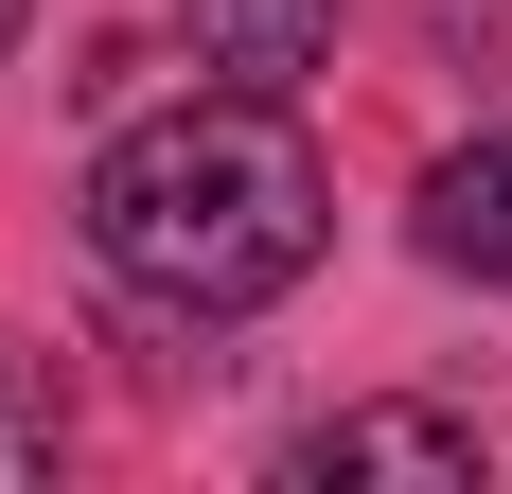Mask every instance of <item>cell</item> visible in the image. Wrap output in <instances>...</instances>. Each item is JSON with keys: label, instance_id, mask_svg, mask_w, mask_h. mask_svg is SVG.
<instances>
[{"label": "cell", "instance_id": "7a4b0ae2", "mask_svg": "<svg viewBox=\"0 0 512 494\" xmlns=\"http://www.w3.org/2000/svg\"><path fill=\"white\" fill-rule=\"evenodd\" d=\"M283 477L301 494H336V477H442V494H477V424L460 406H336V424L283 442Z\"/></svg>", "mask_w": 512, "mask_h": 494}, {"label": "cell", "instance_id": "5b68a950", "mask_svg": "<svg viewBox=\"0 0 512 494\" xmlns=\"http://www.w3.org/2000/svg\"><path fill=\"white\" fill-rule=\"evenodd\" d=\"M0 477H53V371L0 336Z\"/></svg>", "mask_w": 512, "mask_h": 494}, {"label": "cell", "instance_id": "6da1fadb", "mask_svg": "<svg viewBox=\"0 0 512 494\" xmlns=\"http://www.w3.org/2000/svg\"><path fill=\"white\" fill-rule=\"evenodd\" d=\"M318 230H336V177H318V142H301L283 89H195V106H159V124H124V142L89 159L106 283H124V300H177V318L283 300L318 265Z\"/></svg>", "mask_w": 512, "mask_h": 494}, {"label": "cell", "instance_id": "8992f818", "mask_svg": "<svg viewBox=\"0 0 512 494\" xmlns=\"http://www.w3.org/2000/svg\"><path fill=\"white\" fill-rule=\"evenodd\" d=\"M18 18H36V0H0V53H18Z\"/></svg>", "mask_w": 512, "mask_h": 494}, {"label": "cell", "instance_id": "277c9868", "mask_svg": "<svg viewBox=\"0 0 512 494\" xmlns=\"http://www.w3.org/2000/svg\"><path fill=\"white\" fill-rule=\"evenodd\" d=\"M177 18H195V53L230 89H301L318 53H336V0H177Z\"/></svg>", "mask_w": 512, "mask_h": 494}, {"label": "cell", "instance_id": "3957f363", "mask_svg": "<svg viewBox=\"0 0 512 494\" xmlns=\"http://www.w3.org/2000/svg\"><path fill=\"white\" fill-rule=\"evenodd\" d=\"M424 265L442 283H512V142H460V159H424Z\"/></svg>", "mask_w": 512, "mask_h": 494}]
</instances>
